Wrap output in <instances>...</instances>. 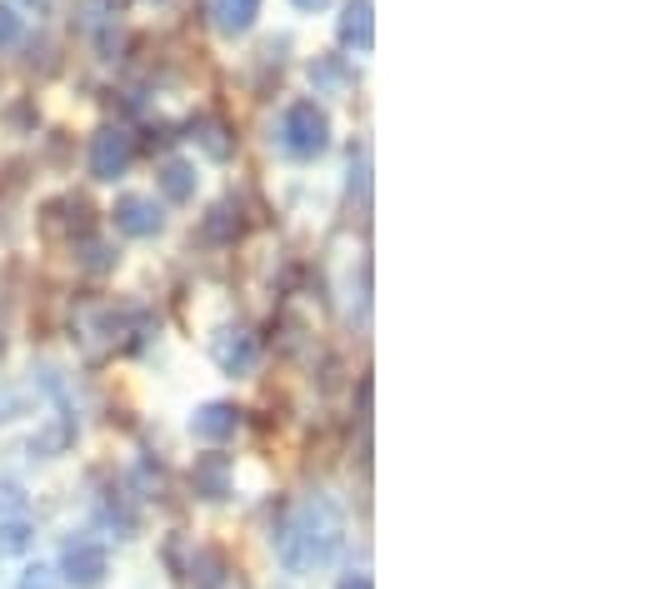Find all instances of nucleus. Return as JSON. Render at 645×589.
Here are the masks:
<instances>
[{
    "label": "nucleus",
    "mask_w": 645,
    "mask_h": 589,
    "mask_svg": "<svg viewBox=\"0 0 645 589\" xmlns=\"http://www.w3.org/2000/svg\"><path fill=\"white\" fill-rule=\"evenodd\" d=\"M21 509H26L21 485H11V479H0V519H6V515H21Z\"/></svg>",
    "instance_id": "f3484780"
},
{
    "label": "nucleus",
    "mask_w": 645,
    "mask_h": 589,
    "mask_svg": "<svg viewBox=\"0 0 645 589\" xmlns=\"http://www.w3.org/2000/svg\"><path fill=\"white\" fill-rule=\"evenodd\" d=\"M161 190H165V200H175V205L195 200V165H191V160H165V165H161Z\"/></svg>",
    "instance_id": "f8f14e48"
},
{
    "label": "nucleus",
    "mask_w": 645,
    "mask_h": 589,
    "mask_svg": "<svg viewBox=\"0 0 645 589\" xmlns=\"http://www.w3.org/2000/svg\"><path fill=\"white\" fill-rule=\"evenodd\" d=\"M345 545V515L331 495H305L291 515L275 529V559H281L291 575H311L325 569Z\"/></svg>",
    "instance_id": "f257e3e1"
},
{
    "label": "nucleus",
    "mask_w": 645,
    "mask_h": 589,
    "mask_svg": "<svg viewBox=\"0 0 645 589\" xmlns=\"http://www.w3.org/2000/svg\"><path fill=\"white\" fill-rule=\"evenodd\" d=\"M31 545H36V519H31V509L0 519V555H26Z\"/></svg>",
    "instance_id": "9b49d317"
},
{
    "label": "nucleus",
    "mask_w": 645,
    "mask_h": 589,
    "mask_svg": "<svg viewBox=\"0 0 645 589\" xmlns=\"http://www.w3.org/2000/svg\"><path fill=\"white\" fill-rule=\"evenodd\" d=\"M341 589H375V585H371V575H361V569H355V575L341 579Z\"/></svg>",
    "instance_id": "6ab92c4d"
},
{
    "label": "nucleus",
    "mask_w": 645,
    "mask_h": 589,
    "mask_svg": "<svg viewBox=\"0 0 645 589\" xmlns=\"http://www.w3.org/2000/svg\"><path fill=\"white\" fill-rule=\"evenodd\" d=\"M111 215H115V230H121V235H135V240L161 235V225H165L161 205H155L151 195H121Z\"/></svg>",
    "instance_id": "423d86ee"
},
{
    "label": "nucleus",
    "mask_w": 645,
    "mask_h": 589,
    "mask_svg": "<svg viewBox=\"0 0 645 589\" xmlns=\"http://www.w3.org/2000/svg\"><path fill=\"white\" fill-rule=\"evenodd\" d=\"M191 485L201 499H225L231 495V459L225 455H201L191 469Z\"/></svg>",
    "instance_id": "1a4fd4ad"
},
{
    "label": "nucleus",
    "mask_w": 645,
    "mask_h": 589,
    "mask_svg": "<svg viewBox=\"0 0 645 589\" xmlns=\"http://www.w3.org/2000/svg\"><path fill=\"white\" fill-rule=\"evenodd\" d=\"M325 145H331V120H325V110L315 100H295L281 115V150L295 160H315V155H325Z\"/></svg>",
    "instance_id": "f03ea898"
},
{
    "label": "nucleus",
    "mask_w": 645,
    "mask_h": 589,
    "mask_svg": "<svg viewBox=\"0 0 645 589\" xmlns=\"http://www.w3.org/2000/svg\"><path fill=\"white\" fill-rule=\"evenodd\" d=\"M235 429H241V409L225 405V399H211V405H201L191 415V435L205 439V445H221V439H231Z\"/></svg>",
    "instance_id": "6e6552de"
},
{
    "label": "nucleus",
    "mask_w": 645,
    "mask_h": 589,
    "mask_svg": "<svg viewBox=\"0 0 645 589\" xmlns=\"http://www.w3.org/2000/svg\"><path fill=\"white\" fill-rule=\"evenodd\" d=\"M195 140H201V150H205V155H215V160H225V155H231V140H225V125H221V120H211V115H205V120H195Z\"/></svg>",
    "instance_id": "4468645a"
},
{
    "label": "nucleus",
    "mask_w": 645,
    "mask_h": 589,
    "mask_svg": "<svg viewBox=\"0 0 645 589\" xmlns=\"http://www.w3.org/2000/svg\"><path fill=\"white\" fill-rule=\"evenodd\" d=\"M21 589H61V575H56V569H26L21 575Z\"/></svg>",
    "instance_id": "a211bd4d"
},
{
    "label": "nucleus",
    "mask_w": 645,
    "mask_h": 589,
    "mask_svg": "<svg viewBox=\"0 0 645 589\" xmlns=\"http://www.w3.org/2000/svg\"><path fill=\"white\" fill-rule=\"evenodd\" d=\"M21 35H26V20L16 16V6H6V0H0V50L16 45Z\"/></svg>",
    "instance_id": "dca6fc26"
},
{
    "label": "nucleus",
    "mask_w": 645,
    "mask_h": 589,
    "mask_svg": "<svg viewBox=\"0 0 645 589\" xmlns=\"http://www.w3.org/2000/svg\"><path fill=\"white\" fill-rule=\"evenodd\" d=\"M211 16L221 35H245L255 26V16H261V0H215Z\"/></svg>",
    "instance_id": "9d476101"
},
{
    "label": "nucleus",
    "mask_w": 645,
    "mask_h": 589,
    "mask_svg": "<svg viewBox=\"0 0 645 589\" xmlns=\"http://www.w3.org/2000/svg\"><path fill=\"white\" fill-rule=\"evenodd\" d=\"M235 230H241V210H231V205H215L211 220H205V235L211 240H231Z\"/></svg>",
    "instance_id": "2eb2a0df"
},
{
    "label": "nucleus",
    "mask_w": 645,
    "mask_h": 589,
    "mask_svg": "<svg viewBox=\"0 0 645 589\" xmlns=\"http://www.w3.org/2000/svg\"><path fill=\"white\" fill-rule=\"evenodd\" d=\"M311 80H315L321 90H331V95H345V90H351V70H345V60H335V55L315 60V65H311Z\"/></svg>",
    "instance_id": "ddd939ff"
},
{
    "label": "nucleus",
    "mask_w": 645,
    "mask_h": 589,
    "mask_svg": "<svg viewBox=\"0 0 645 589\" xmlns=\"http://www.w3.org/2000/svg\"><path fill=\"white\" fill-rule=\"evenodd\" d=\"M56 575L65 579V585L75 589H101L105 575H111V555H105V545H95V539L75 535L61 545V569Z\"/></svg>",
    "instance_id": "7ed1b4c3"
},
{
    "label": "nucleus",
    "mask_w": 645,
    "mask_h": 589,
    "mask_svg": "<svg viewBox=\"0 0 645 589\" xmlns=\"http://www.w3.org/2000/svg\"><path fill=\"white\" fill-rule=\"evenodd\" d=\"M211 355L225 375H251L255 359H261V345H255V335L245 325H235V329H221V335H215Z\"/></svg>",
    "instance_id": "39448f33"
},
{
    "label": "nucleus",
    "mask_w": 645,
    "mask_h": 589,
    "mask_svg": "<svg viewBox=\"0 0 645 589\" xmlns=\"http://www.w3.org/2000/svg\"><path fill=\"white\" fill-rule=\"evenodd\" d=\"M291 6H295V10H305V16H315V10H325L331 0H291Z\"/></svg>",
    "instance_id": "aec40b11"
},
{
    "label": "nucleus",
    "mask_w": 645,
    "mask_h": 589,
    "mask_svg": "<svg viewBox=\"0 0 645 589\" xmlns=\"http://www.w3.org/2000/svg\"><path fill=\"white\" fill-rule=\"evenodd\" d=\"M341 45L355 50V55H371L375 50V6L371 0H345V16H341Z\"/></svg>",
    "instance_id": "0eeeda50"
},
{
    "label": "nucleus",
    "mask_w": 645,
    "mask_h": 589,
    "mask_svg": "<svg viewBox=\"0 0 645 589\" xmlns=\"http://www.w3.org/2000/svg\"><path fill=\"white\" fill-rule=\"evenodd\" d=\"M131 160H135V140L125 135L121 125L95 130V140H91V175L95 180H121L125 170H131Z\"/></svg>",
    "instance_id": "20e7f679"
},
{
    "label": "nucleus",
    "mask_w": 645,
    "mask_h": 589,
    "mask_svg": "<svg viewBox=\"0 0 645 589\" xmlns=\"http://www.w3.org/2000/svg\"><path fill=\"white\" fill-rule=\"evenodd\" d=\"M0 349H6V339H0Z\"/></svg>",
    "instance_id": "412c9836"
}]
</instances>
